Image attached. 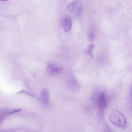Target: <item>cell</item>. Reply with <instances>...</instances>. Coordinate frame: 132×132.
<instances>
[{
	"label": "cell",
	"mask_w": 132,
	"mask_h": 132,
	"mask_svg": "<svg viewBox=\"0 0 132 132\" xmlns=\"http://www.w3.org/2000/svg\"><path fill=\"white\" fill-rule=\"evenodd\" d=\"M108 118L111 122L115 126L122 129L127 127V123L126 119L121 112L116 109L112 110Z\"/></svg>",
	"instance_id": "6da1fadb"
},
{
	"label": "cell",
	"mask_w": 132,
	"mask_h": 132,
	"mask_svg": "<svg viewBox=\"0 0 132 132\" xmlns=\"http://www.w3.org/2000/svg\"><path fill=\"white\" fill-rule=\"evenodd\" d=\"M63 68L61 66L55 64H49L46 68L47 73L49 75H57L62 71Z\"/></svg>",
	"instance_id": "7a4b0ae2"
},
{
	"label": "cell",
	"mask_w": 132,
	"mask_h": 132,
	"mask_svg": "<svg viewBox=\"0 0 132 132\" xmlns=\"http://www.w3.org/2000/svg\"><path fill=\"white\" fill-rule=\"evenodd\" d=\"M107 104V101L105 93L103 92L100 94L97 100L98 108L102 111L103 110Z\"/></svg>",
	"instance_id": "3957f363"
},
{
	"label": "cell",
	"mask_w": 132,
	"mask_h": 132,
	"mask_svg": "<svg viewBox=\"0 0 132 132\" xmlns=\"http://www.w3.org/2000/svg\"><path fill=\"white\" fill-rule=\"evenodd\" d=\"M63 26L65 31L68 32L70 31L71 28L72 21L71 18L67 16L64 18L63 21Z\"/></svg>",
	"instance_id": "277c9868"
},
{
	"label": "cell",
	"mask_w": 132,
	"mask_h": 132,
	"mask_svg": "<svg viewBox=\"0 0 132 132\" xmlns=\"http://www.w3.org/2000/svg\"><path fill=\"white\" fill-rule=\"evenodd\" d=\"M41 99L43 103L46 105L49 103V95L48 91L46 89L43 90L42 93Z\"/></svg>",
	"instance_id": "5b68a950"
},
{
	"label": "cell",
	"mask_w": 132,
	"mask_h": 132,
	"mask_svg": "<svg viewBox=\"0 0 132 132\" xmlns=\"http://www.w3.org/2000/svg\"><path fill=\"white\" fill-rule=\"evenodd\" d=\"M95 46V45L93 44H91L89 45L84 50V52L92 58H93V56L92 50Z\"/></svg>",
	"instance_id": "8992f818"
},
{
	"label": "cell",
	"mask_w": 132,
	"mask_h": 132,
	"mask_svg": "<svg viewBox=\"0 0 132 132\" xmlns=\"http://www.w3.org/2000/svg\"><path fill=\"white\" fill-rule=\"evenodd\" d=\"M9 111L7 109L3 108L0 109V123L7 115Z\"/></svg>",
	"instance_id": "52a82bcc"
},
{
	"label": "cell",
	"mask_w": 132,
	"mask_h": 132,
	"mask_svg": "<svg viewBox=\"0 0 132 132\" xmlns=\"http://www.w3.org/2000/svg\"><path fill=\"white\" fill-rule=\"evenodd\" d=\"M78 3L77 0H75L69 4L67 6L68 10L70 12L73 11L75 9Z\"/></svg>",
	"instance_id": "ba28073f"
},
{
	"label": "cell",
	"mask_w": 132,
	"mask_h": 132,
	"mask_svg": "<svg viewBox=\"0 0 132 132\" xmlns=\"http://www.w3.org/2000/svg\"><path fill=\"white\" fill-rule=\"evenodd\" d=\"M20 110H21L20 109H14L13 110H12L11 111H9V113H8V115L11 114H12L14 113H15L16 112L19 111Z\"/></svg>",
	"instance_id": "9c48e42d"
},
{
	"label": "cell",
	"mask_w": 132,
	"mask_h": 132,
	"mask_svg": "<svg viewBox=\"0 0 132 132\" xmlns=\"http://www.w3.org/2000/svg\"><path fill=\"white\" fill-rule=\"evenodd\" d=\"M89 38L90 40H93V39L94 37V33L92 32H91L89 35Z\"/></svg>",
	"instance_id": "30bf717a"
},
{
	"label": "cell",
	"mask_w": 132,
	"mask_h": 132,
	"mask_svg": "<svg viewBox=\"0 0 132 132\" xmlns=\"http://www.w3.org/2000/svg\"><path fill=\"white\" fill-rule=\"evenodd\" d=\"M8 0H0V1H7Z\"/></svg>",
	"instance_id": "8fae6325"
}]
</instances>
